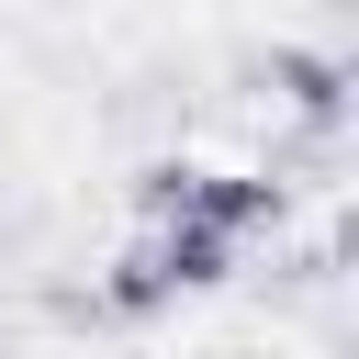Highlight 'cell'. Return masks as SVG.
Segmentation results:
<instances>
[{
	"instance_id": "6da1fadb",
	"label": "cell",
	"mask_w": 359,
	"mask_h": 359,
	"mask_svg": "<svg viewBox=\"0 0 359 359\" xmlns=\"http://www.w3.org/2000/svg\"><path fill=\"white\" fill-rule=\"evenodd\" d=\"M280 79H292L303 112H337V67H325V56H280Z\"/></svg>"
}]
</instances>
